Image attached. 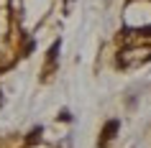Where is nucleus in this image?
Instances as JSON below:
<instances>
[{
  "label": "nucleus",
  "mask_w": 151,
  "mask_h": 148,
  "mask_svg": "<svg viewBox=\"0 0 151 148\" xmlns=\"http://www.w3.org/2000/svg\"><path fill=\"white\" fill-rule=\"evenodd\" d=\"M115 130H118V120H110V123L105 125V130H103V138H100V146H108V143H110V138L115 135Z\"/></svg>",
  "instance_id": "f257e3e1"
}]
</instances>
